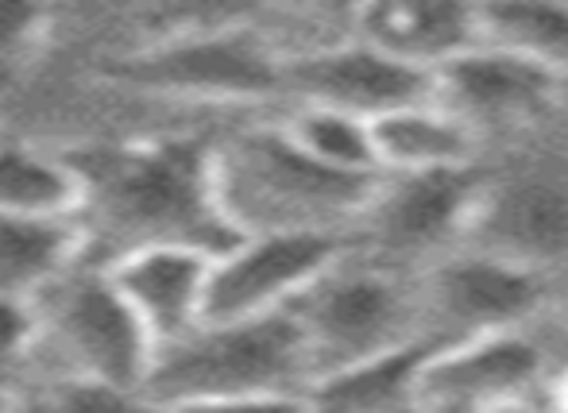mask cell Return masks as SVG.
I'll use <instances>...</instances> for the list:
<instances>
[{"instance_id": "7c38bea8", "label": "cell", "mask_w": 568, "mask_h": 413, "mask_svg": "<svg viewBox=\"0 0 568 413\" xmlns=\"http://www.w3.org/2000/svg\"><path fill=\"white\" fill-rule=\"evenodd\" d=\"M120 78L171 97L194 101H267L286 97V62L267 35L255 31H210L179 39L124 62Z\"/></svg>"}, {"instance_id": "8992f818", "label": "cell", "mask_w": 568, "mask_h": 413, "mask_svg": "<svg viewBox=\"0 0 568 413\" xmlns=\"http://www.w3.org/2000/svg\"><path fill=\"white\" fill-rule=\"evenodd\" d=\"M468 244L554 278L568 298V147L538 140L495 155Z\"/></svg>"}, {"instance_id": "ba28073f", "label": "cell", "mask_w": 568, "mask_h": 413, "mask_svg": "<svg viewBox=\"0 0 568 413\" xmlns=\"http://www.w3.org/2000/svg\"><path fill=\"white\" fill-rule=\"evenodd\" d=\"M487 163L456 166V171L383 174L352 236V248L398 271H429L471 240L487 186Z\"/></svg>"}, {"instance_id": "5b68a950", "label": "cell", "mask_w": 568, "mask_h": 413, "mask_svg": "<svg viewBox=\"0 0 568 413\" xmlns=\"http://www.w3.org/2000/svg\"><path fill=\"white\" fill-rule=\"evenodd\" d=\"M31 309L39 324L36 379L43 391L67 379L116 386L148 383L159 348L105 267L82 259Z\"/></svg>"}, {"instance_id": "52a82bcc", "label": "cell", "mask_w": 568, "mask_h": 413, "mask_svg": "<svg viewBox=\"0 0 568 413\" xmlns=\"http://www.w3.org/2000/svg\"><path fill=\"white\" fill-rule=\"evenodd\" d=\"M568 355L561 317L495 337L437 344L422 368L418 413H510L534 406Z\"/></svg>"}, {"instance_id": "8fae6325", "label": "cell", "mask_w": 568, "mask_h": 413, "mask_svg": "<svg viewBox=\"0 0 568 413\" xmlns=\"http://www.w3.org/2000/svg\"><path fill=\"white\" fill-rule=\"evenodd\" d=\"M348 248L344 236H240L210 267L202 324L286 313Z\"/></svg>"}, {"instance_id": "3957f363", "label": "cell", "mask_w": 568, "mask_h": 413, "mask_svg": "<svg viewBox=\"0 0 568 413\" xmlns=\"http://www.w3.org/2000/svg\"><path fill=\"white\" fill-rule=\"evenodd\" d=\"M306 340L286 313L236 324H197L190 337L159 348L143 383L151 402L166 413L202 402L263 399V394H310Z\"/></svg>"}, {"instance_id": "44dd1931", "label": "cell", "mask_w": 568, "mask_h": 413, "mask_svg": "<svg viewBox=\"0 0 568 413\" xmlns=\"http://www.w3.org/2000/svg\"><path fill=\"white\" fill-rule=\"evenodd\" d=\"M283 128L291 132V140L310 158H317L329 171L352 174V178H383L379 147H375V124L337 113V109L291 105V113L283 116Z\"/></svg>"}, {"instance_id": "4dcf8cb0", "label": "cell", "mask_w": 568, "mask_h": 413, "mask_svg": "<svg viewBox=\"0 0 568 413\" xmlns=\"http://www.w3.org/2000/svg\"><path fill=\"white\" fill-rule=\"evenodd\" d=\"M0 143H4V140H0Z\"/></svg>"}, {"instance_id": "4316f807", "label": "cell", "mask_w": 568, "mask_h": 413, "mask_svg": "<svg viewBox=\"0 0 568 413\" xmlns=\"http://www.w3.org/2000/svg\"><path fill=\"white\" fill-rule=\"evenodd\" d=\"M12 413H54V406L43 399V394H31V399H20V402H16V410H12Z\"/></svg>"}, {"instance_id": "6da1fadb", "label": "cell", "mask_w": 568, "mask_h": 413, "mask_svg": "<svg viewBox=\"0 0 568 413\" xmlns=\"http://www.w3.org/2000/svg\"><path fill=\"white\" fill-rule=\"evenodd\" d=\"M67 163L82 182L78 225L90 264L113 267L151 248L217 259L240 240L217 197V147L194 140L85 147L70 151Z\"/></svg>"}, {"instance_id": "d6986e66", "label": "cell", "mask_w": 568, "mask_h": 413, "mask_svg": "<svg viewBox=\"0 0 568 413\" xmlns=\"http://www.w3.org/2000/svg\"><path fill=\"white\" fill-rule=\"evenodd\" d=\"M479 28L487 47H499L568 82V4H549V0L479 4Z\"/></svg>"}, {"instance_id": "83f0119b", "label": "cell", "mask_w": 568, "mask_h": 413, "mask_svg": "<svg viewBox=\"0 0 568 413\" xmlns=\"http://www.w3.org/2000/svg\"><path fill=\"white\" fill-rule=\"evenodd\" d=\"M16 402H20V399H12V394H0V413H12Z\"/></svg>"}, {"instance_id": "e0dca14e", "label": "cell", "mask_w": 568, "mask_h": 413, "mask_svg": "<svg viewBox=\"0 0 568 413\" xmlns=\"http://www.w3.org/2000/svg\"><path fill=\"white\" fill-rule=\"evenodd\" d=\"M375 147H379L383 174L456 171V166H479L491 158L476 132L437 97L375 124Z\"/></svg>"}, {"instance_id": "cb8c5ba5", "label": "cell", "mask_w": 568, "mask_h": 413, "mask_svg": "<svg viewBox=\"0 0 568 413\" xmlns=\"http://www.w3.org/2000/svg\"><path fill=\"white\" fill-rule=\"evenodd\" d=\"M174 413H317L310 394H263V399H229V402H202Z\"/></svg>"}, {"instance_id": "484cf974", "label": "cell", "mask_w": 568, "mask_h": 413, "mask_svg": "<svg viewBox=\"0 0 568 413\" xmlns=\"http://www.w3.org/2000/svg\"><path fill=\"white\" fill-rule=\"evenodd\" d=\"M546 413H568V355H565V363L554 371V379H549V386H546V394H541V402H538Z\"/></svg>"}, {"instance_id": "f1b7e54d", "label": "cell", "mask_w": 568, "mask_h": 413, "mask_svg": "<svg viewBox=\"0 0 568 413\" xmlns=\"http://www.w3.org/2000/svg\"><path fill=\"white\" fill-rule=\"evenodd\" d=\"M510 413H546V410H541L538 402H534V406H518V410H510Z\"/></svg>"}, {"instance_id": "ffe728a7", "label": "cell", "mask_w": 568, "mask_h": 413, "mask_svg": "<svg viewBox=\"0 0 568 413\" xmlns=\"http://www.w3.org/2000/svg\"><path fill=\"white\" fill-rule=\"evenodd\" d=\"M82 182L62 158L0 143V217H78Z\"/></svg>"}, {"instance_id": "9c48e42d", "label": "cell", "mask_w": 568, "mask_h": 413, "mask_svg": "<svg viewBox=\"0 0 568 413\" xmlns=\"http://www.w3.org/2000/svg\"><path fill=\"white\" fill-rule=\"evenodd\" d=\"M422 317L434 344L495 337L541 324L561 309L565 293L554 278L518 267L484 248H456L422 271Z\"/></svg>"}, {"instance_id": "4fadbf2b", "label": "cell", "mask_w": 568, "mask_h": 413, "mask_svg": "<svg viewBox=\"0 0 568 413\" xmlns=\"http://www.w3.org/2000/svg\"><path fill=\"white\" fill-rule=\"evenodd\" d=\"M286 97H291V105H322L356 116V121L379 124L403 109L434 101L437 78L387 59L356 35L322 54L291 62L286 66Z\"/></svg>"}, {"instance_id": "ac0fdd59", "label": "cell", "mask_w": 568, "mask_h": 413, "mask_svg": "<svg viewBox=\"0 0 568 413\" xmlns=\"http://www.w3.org/2000/svg\"><path fill=\"white\" fill-rule=\"evenodd\" d=\"M437 344H414L344 368L310 386L317 413H418V383Z\"/></svg>"}, {"instance_id": "603a6c76", "label": "cell", "mask_w": 568, "mask_h": 413, "mask_svg": "<svg viewBox=\"0 0 568 413\" xmlns=\"http://www.w3.org/2000/svg\"><path fill=\"white\" fill-rule=\"evenodd\" d=\"M54 406V413H166L148 399L143 386H116L98 379H67L39 391Z\"/></svg>"}, {"instance_id": "277c9868", "label": "cell", "mask_w": 568, "mask_h": 413, "mask_svg": "<svg viewBox=\"0 0 568 413\" xmlns=\"http://www.w3.org/2000/svg\"><path fill=\"white\" fill-rule=\"evenodd\" d=\"M306 340L314 383L344 368L434 344L422 317V278L348 248L291 306Z\"/></svg>"}, {"instance_id": "2e32d148", "label": "cell", "mask_w": 568, "mask_h": 413, "mask_svg": "<svg viewBox=\"0 0 568 413\" xmlns=\"http://www.w3.org/2000/svg\"><path fill=\"white\" fill-rule=\"evenodd\" d=\"M82 259L78 217H0V301L36 306Z\"/></svg>"}, {"instance_id": "5bb4252c", "label": "cell", "mask_w": 568, "mask_h": 413, "mask_svg": "<svg viewBox=\"0 0 568 413\" xmlns=\"http://www.w3.org/2000/svg\"><path fill=\"white\" fill-rule=\"evenodd\" d=\"M356 35L387 59L442 78L453 62L484 43L479 4H453V0H387L356 12Z\"/></svg>"}, {"instance_id": "30bf717a", "label": "cell", "mask_w": 568, "mask_h": 413, "mask_svg": "<svg viewBox=\"0 0 568 413\" xmlns=\"http://www.w3.org/2000/svg\"><path fill=\"white\" fill-rule=\"evenodd\" d=\"M437 101L460 116L487 155L530 147L568 113V82L499 47L479 43L437 78Z\"/></svg>"}, {"instance_id": "7a4b0ae2", "label": "cell", "mask_w": 568, "mask_h": 413, "mask_svg": "<svg viewBox=\"0 0 568 413\" xmlns=\"http://www.w3.org/2000/svg\"><path fill=\"white\" fill-rule=\"evenodd\" d=\"M379 178H352L310 158L278 124L244 128L217 147V197L240 236L352 240Z\"/></svg>"}, {"instance_id": "7402d4cb", "label": "cell", "mask_w": 568, "mask_h": 413, "mask_svg": "<svg viewBox=\"0 0 568 413\" xmlns=\"http://www.w3.org/2000/svg\"><path fill=\"white\" fill-rule=\"evenodd\" d=\"M36 309L0 301V394L23 399V386L36 379Z\"/></svg>"}, {"instance_id": "9a60e30c", "label": "cell", "mask_w": 568, "mask_h": 413, "mask_svg": "<svg viewBox=\"0 0 568 413\" xmlns=\"http://www.w3.org/2000/svg\"><path fill=\"white\" fill-rule=\"evenodd\" d=\"M213 259L190 248H151L105 267L116 290L135 309L155 348L190 337L205 317Z\"/></svg>"}, {"instance_id": "d4e9b609", "label": "cell", "mask_w": 568, "mask_h": 413, "mask_svg": "<svg viewBox=\"0 0 568 413\" xmlns=\"http://www.w3.org/2000/svg\"><path fill=\"white\" fill-rule=\"evenodd\" d=\"M36 8H0V66H12L20 47L36 31Z\"/></svg>"}, {"instance_id": "f546056e", "label": "cell", "mask_w": 568, "mask_h": 413, "mask_svg": "<svg viewBox=\"0 0 568 413\" xmlns=\"http://www.w3.org/2000/svg\"><path fill=\"white\" fill-rule=\"evenodd\" d=\"M557 317H561V321H565V329H568V298L561 301V309H557Z\"/></svg>"}]
</instances>
